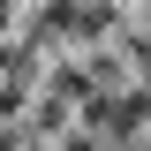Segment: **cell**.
<instances>
[{"mask_svg": "<svg viewBox=\"0 0 151 151\" xmlns=\"http://www.w3.org/2000/svg\"><path fill=\"white\" fill-rule=\"evenodd\" d=\"M8 23H15V0H0V30H8Z\"/></svg>", "mask_w": 151, "mask_h": 151, "instance_id": "6da1fadb", "label": "cell"}]
</instances>
